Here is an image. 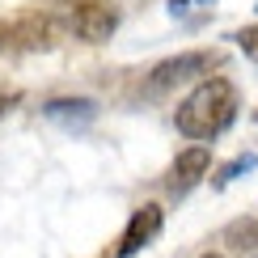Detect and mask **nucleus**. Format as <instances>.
<instances>
[{
	"mask_svg": "<svg viewBox=\"0 0 258 258\" xmlns=\"http://www.w3.org/2000/svg\"><path fill=\"white\" fill-rule=\"evenodd\" d=\"M233 42H237L250 59H258V26H241L237 34H233Z\"/></svg>",
	"mask_w": 258,
	"mask_h": 258,
	"instance_id": "9d476101",
	"label": "nucleus"
},
{
	"mask_svg": "<svg viewBox=\"0 0 258 258\" xmlns=\"http://www.w3.org/2000/svg\"><path fill=\"white\" fill-rule=\"evenodd\" d=\"M245 169H258V157H241V161H229V165L216 174V186H229L233 178H241Z\"/></svg>",
	"mask_w": 258,
	"mask_h": 258,
	"instance_id": "1a4fd4ad",
	"label": "nucleus"
},
{
	"mask_svg": "<svg viewBox=\"0 0 258 258\" xmlns=\"http://www.w3.org/2000/svg\"><path fill=\"white\" fill-rule=\"evenodd\" d=\"M224 245L241 258H258V216H241L224 229Z\"/></svg>",
	"mask_w": 258,
	"mask_h": 258,
	"instance_id": "6e6552de",
	"label": "nucleus"
},
{
	"mask_svg": "<svg viewBox=\"0 0 258 258\" xmlns=\"http://www.w3.org/2000/svg\"><path fill=\"white\" fill-rule=\"evenodd\" d=\"M208 169H212V153H208L203 144H195V148H186V153H178V157H174L165 186L174 190V195H186L190 186H199V182L208 178Z\"/></svg>",
	"mask_w": 258,
	"mask_h": 258,
	"instance_id": "423d86ee",
	"label": "nucleus"
},
{
	"mask_svg": "<svg viewBox=\"0 0 258 258\" xmlns=\"http://www.w3.org/2000/svg\"><path fill=\"white\" fill-rule=\"evenodd\" d=\"M161 224H165V212H161V203H144V208H140L136 216L127 220V229H123V237H119V258L140 254V250H144V245L161 233Z\"/></svg>",
	"mask_w": 258,
	"mask_h": 258,
	"instance_id": "39448f33",
	"label": "nucleus"
},
{
	"mask_svg": "<svg viewBox=\"0 0 258 258\" xmlns=\"http://www.w3.org/2000/svg\"><path fill=\"white\" fill-rule=\"evenodd\" d=\"M224 63V51L208 47V51H182V55H169L161 59L153 72H148V85L153 89H174V85H186V81H199L208 68H220Z\"/></svg>",
	"mask_w": 258,
	"mask_h": 258,
	"instance_id": "20e7f679",
	"label": "nucleus"
},
{
	"mask_svg": "<svg viewBox=\"0 0 258 258\" xmlns=\"http://www.w3.org/2000/svg\"><path fill=\"white\" fill-rule=\"evenodd\" d=\"M59 38V26L47 9H26L0 21V55H17V51H51Z\"/></svg>",
	"mask_w": 258,
	"mask_h": 258,
	"instance_id": "f03ea898",
	"label": "nucleus"
},
{
	"mask_svg": "<svg viewBox=\"0 0 258 258\" xmlns=\"http://www.w3.org/2000/svg\"><path fill=\"white\" fill-rule=\"evenodd\" d=\"M42 114L51 123H63V127H85L98 114V102L93 98H51V102H42Z\"/></svg>",
	"mask_w": 258,
	"mask_h": 258,
	"instance_id": "0eeeda50",
	"label": "nucleus"
},
{
	"mask_svg": "<svg viewBox=\"0 0 258 258\" xmlns=\"http://www.w3.org/2000/svg\"><path fill=\"white\" fill-rule=\"evenodd\" d=\"M17 102H21V93H17V89H9V93H0V119H5V114L13 110Z\"/></svg>",
	"mask_w": 258,
	"mask_h": 258,
	"instance_id": "9b49d317",
	"label": "nucleus"
},
{
	"mask_svg": "<svg viewBox=\"0 0 258 258\" xmlns=\"http://www.w3.org/2000/svg\"><path fill=\"white\" fill-rule=\"evenodd\" d=\"M254 123H258V110H254Z\"/></svg>",
	"mask_w": 258,
	"mask_h": 258,
	"instance_id": "ddd939ff",
	"label": "nucleus"
},
{
	"mask_svg": "<svg viewBox=\"0 0 258 258\" xmlns=\"http://www.w3.org/2000/svg\"><path fill=\"white\" fill-rule=\"evenodd\" d=\"M203 258H224V254H203Z\"/></svg>",
	"mask_w": 258,
	"mask_h": 258,
	"instance_id": "f8f14e48",
	"label": "nucleus"
},
{
	"mask_svg": "<svg viewBox=\"0 0 258 258\" xmlns=\"http://www.w3.org/2000/svg\"><path fill=\"white\" fill-rule=\"evenodd\" d=\"M59 9H63L68 30L81 42H106L119 30V13L110 5H102V0H59Z\"/></svg>",
	"mask_w": 258,
	"mask_h": 258,
	"instance_id": "7ed1b4c3",
	"label": "nucleus"
},
{
	"mask_svg": "<svg viewBox=\"0 0 258 258\" xmlns=\"http://www.w3.org/2000/svg\"><path fill=\"white\" fill-rule=\"evenodd\" d=\"M237 119V85L229 77H208L190 89V98L178 106L174 123L190 140H216L224 127Z\"/></svg>",
	"mask_w": 258,
	"mask_h": 258,
	"instance_id": "f257e3e1",
	"label": "nucleus"
}]
</instances>
